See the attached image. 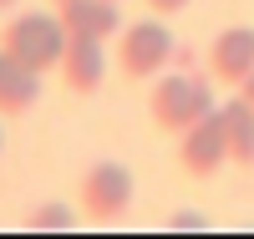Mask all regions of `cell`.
<instances>
[{"mask_svg":"<svg viewBox=\"0 0 254 239\" xmlns=\"http://www.w3.org/2000/svg\"><path fill=\"white\" fill-rule=\"evenodd\" d=\"M203 112H214V92L198 72H173V77H158L153 81V97H147V117L163 133H183L193 127Z\"/></svg>","mask_w":254,"mask_h":239,"instance_id":"6da1fadb","label":"cell"},{"mask_svg":"<svg viewBox=\"0 0 254 239\" xmlns=\"http://www.w3.org/2000/svg\"><path fill=\"white\" fill-rule=\"evenodd\" d=\"M61 46H66V31H61L56 15H41V10H26L15 15L5 31H0V51L15 56L20 67L31 72H51L61 61Z\"/></svg>","mask_w":254,"mask_h":239,"instance_id":"7a4b0ae2","label":"cell"},{"mask_svg":"<svg viewBox=\"0 0 254 239\" xmlns=\"http://www.w3.org/2000/svg\"><path fill=\"white\" fill-rule=\"evenodd\" d=\"M173 31L163 20H132L117 31V72L132 81H153L168 61H173Z\"/></svg>","mask_w":254,"mask_h":239,"instance_id":"3957f363","label":"cell"},{"mask_svg":"<svg viewBox=\"0 0 254 239\" xmlns=\"http://www.w3.org/2000/svg\"><path fill=\"white\" fill-rule=\"evenodd\" d=\"M76 204L81 214H92L97 224H117L127 209H132V173L122 163H97L81 173V188H76Z\"/></svg>","mask_w":254,"mask_h":239,"instance_id":"277c9868","label":"cell"},{"mask_svg":"<svg viewBox=\"0 0 254 239\" xmlns=\"http://www.w3.org/2000/svg\"><path fill=\"white\" fill-rule=\"evenodd\" d=\"M178 163H183V173H193V178H214V173L229 163L219 107H214V112H203L193 127H183V133H178Z\"/></svg>","mask_w":254,"mask_h":239,"instance_id":"5b68a950","label":"cell"},{"mask_svg":"<svg viewBox=\"0 0 254 239\" xmlns=\"http://www.w3.org/2000/svg\"><path fill=\"white\" fill-rule=\"evenodd\" d=\"M61 81H66V92L76 97H92L102 77H107V51H102V41H87V36H66V46H61V61H56Z\"/></svg>","mask_w":254,"mask_h":239,"instance_id":"8992f818","label":"cell"},{"mask_svg":"<svg viewBox=\"0 0 254 239\" xmlns=\"http://www.w3.org/2000/svg\"><path fill=\"white\" fill-rule=\"evenodd\" d=\"M208 72H214V81H224V86H239L254 72V31L249 26L219 31V41L208 46Z\"/></svg>","mask_w":254,"mask_h":239,"instance_id":"52a82bcc","label":"cell"},{"mask_svg":"<svg viewBox=\"0 0 254 239\" xmlns=\"http://www.w3.org/2000/svg\"><path fill=\"white\" fill-rule=\"evenodd\" d=\"M56 20H61V31H66V36H87V41H112V36L122 31L117 0H66Z\"/></svg>","mask_w":254,"mask_h":239,"instance_id":"ba28073f","label":"cell"},{"mask_svg":"<svg viewBox=\"0 0 254 239\" xmlns=\"http://www.w3.org/2000/svg\"><path fill=\"white\" fill-rule=\"evenodd\" d=\"M41 102V72L20 67L15 56L0 51V117H20Z\"/></svg>","mask_w":254,"mask_h":239,"instance_id":"9c48e42d","label":"cell"},{"mask_svg":"<svg viewBox=\"0 0 254 239\" xmlns=\"http://www.w3.org/2000/svg\"><path fill=\"white\" fill-rule=\"evenodd\" d=\"M219 122H224V148H229V163L254 168V107L244 97H229L219 107Z\"/></svg>","mask_w":254,"mask_h":239,"instance_id":"30bf717a","label":"cell"},{"mask_svg":"<svg viewBox=\"0 0 254 239\" xmlns=\"http://www.w3.org/2000/svg\"><path fill=\"white\" fill-rule=\"evenodd\" d=\"M71 224H76V214H71L66 204H41L31 219H26V229H31V234H66Z\"/></svg>","mask_w":254,"mask_h":239,"instance_id":"8fae6325","label":"cell"},{"mask_svg":"<svg viewBox=\"0 0 254 239\" xmlns=\"http://www.w3.org/2000/svg\"><path fill=\"white\" fill-rule=\"evenodd\" d=\"M168 229H173V234H188V229H193V234H198V229H208V224H203V214H193V209H178L173 219H168Z\"/></svg>","mask_w":254,"mask_h":239,"instance_id":"7c38bea8","label":"cell"},{"mask_svg":"<svg viewBox=\"0 0 254 239\" xmlns=\"http://www.w3.org/2000/svg\"><path fill=\"white\" fill-rule=\"evenodd\" d=\"M188 5V0H147V10H158V15H178Z\"/></svg>","mask_w":254,"mask_h":239,"instance_id":"4fadbf2b","label":"cell"},{"mask_svg":"<svg viewBox=\"0 0 254 239\" xmlns=\"http://www.w3.org/2000/svg\"><path fill=\"white\" fill-rule=\"evenodd\" d=\"M234 92H239V97H244V102H249V107H254V72H249V77H244V81H239V86H234Z\"/></svg>","mask_w":254,"mask_h":239,"instance_id":"5bb4252c","label":"cell"},{"mask_svg":"<svg viewBox=\"0 0 254 239\" xmlns=\"http://www.w3.org/2000/svg\"><path fill=\"white\" fill-rule=\"evenodd\" d=\"M5 5H15V0H0V10H5Z\"/></svg>","mask_w":254,"mask_h":239,"instance_id":"9a60e30c","label":"cell"},{"mask_svg":"<svg viewBox=\"0 0 254 239\" xmlns=\"http://www.w3.org/2000/svg\"><path fill=\"white\" fill-rule=\"evenodd\" d=\"M51 5H66V0H51Z\"/></svg>","mask_w":254,"mask_h":239,"instance_id":"2e32d148","label":"cell"},{"mask_svg":"<svg viewBox=\"0 0 254 239\" xmlns=\"http://www.w3.org/2000/svg\"><path fill=\"white\" fill-rule=\"evenodd\" d=\"M117 5H122V0H117Z\"/></svg>","mask_w":254,"mask_h":239,"instance_id":"e0dca14e","label":"cell"}]
</instances>
